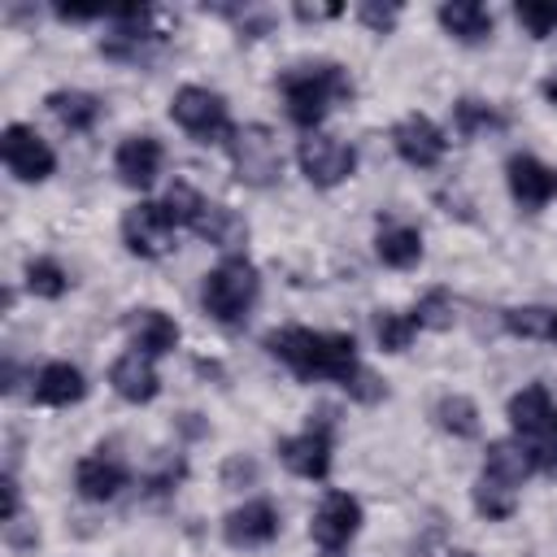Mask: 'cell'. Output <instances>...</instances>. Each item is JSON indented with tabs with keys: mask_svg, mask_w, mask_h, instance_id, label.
<instances>
[{
	"mask_svg": "<svg viewBox=\"0 0 557 557\" xmlns=\"http://www.w3.org/2000/svg\"><path fill=\"white\" fill-rule=\"evenodd\" d=\"M265 352L278 357L305 383L331 379V383H344L357 400H379L383 396V383L357 361L352 335H326V331H309V326H278V331L265 335Z\"/></svg>",
	"mask_w": 557,
	"mask_h": 557,
	"instance_id": "6da1fadb",
	"label": "cell"
},
{
	"mask_svg": "<svg viewBox=\"0 0 557 557\" xmlns=\"http://www.w3.org/2000/svg\"><path fill=\"white\" fill-rule=\"evenodd\" d=\"M283 87V104H287V117L305 131H313L335 100H348L352 96V83H348V70L335 65V61H322V65H296L278 78Z\"/></svg>",
	"mask_w": 557,
	"mask_h": 557,
	"instance_id": "7a4b0ae2",
	"label": "cell"
},
{
	"mask_svg": "<svg viewBox=\"0 0 557 557\" xmlns=\"http://www.w3.org/2000/svg\"><path fill=\"white\" fill-rule=\"evenodd\" d=\"M257 287H261V278H257L252 261L226 257V261H218V265L205 274V287H200L205 313H209L213 322H222V326H235V322L248 318V309H252V300H257Z\"/></svg>",
	"mask_w": 557,
	"mask_h": 557,
	"instance_id": "3957f363",
	"label": "cell"
},
{
	"mask_svg": "<svg viewBox=\"0 0 557 557\" xmlns=\"http://www.w3.org/2000/svg\"><path fill=\"white\" fill-rule=\"evenodd\" d=\"M170 117L196 139V144H226L235 135L226 100L209 87H178L170 100Z\"/></svg>",
	"mask_w": 557,
	"mask_h": 557,
	"instance_id": "277c9868",
	"label": "cell"
},
{
	"mask_svg": "<svg viewBox=\"0 0 557 557\" xmlns=\"http://www.w3.org/2000/svg\"><path fill=\"white\" fill-rule=\"evenodd\" d=\"M231 144V161H235V178L248 187H270L283 174V152L270 126L252 122V126H235Z\"/></svg>",
	"mask_w": 557,
	"mask_h": 557,
	"instance_id": "5b68a950",
	"label": "cell"
},
{
	"mask_svg": "<svg viewBox=\"0 0 557 557\" xmlns=\"http://www.w3.org/2000/svg\"><path fill=\"white\" fill-rule=\"evenodd\" d=\"M296 161H300V170H305V178H309L313 187H335V183H344V178L357 170L352 144H344L339 135H322V131H309V135L300 139Z\"/></svg>",
	"mask_w": 557,
	"mask_h": 557,
	"instance_id": "8992f818",
	"label": "cell"
},
{
	"mask_svg": "<svg viewBox=\"0 0 557 557\" xmlns=\"http://www.w3.org/2000/svg\"><path fill=\"white\" fill-rule=\"evenodd\" d=\"M170 239H174V218L165 213V205L157 200H139L122 213V244L126 252L152 261L161 252H170Z\"/></svg>",
	"mask_w": 557,
	"mask_h": 557,
	"instance_id": "52a82bcc",
	"label": "cell"
},
{
	"mask_svg": "<svg viewBox=\"0 0 557 557\" xmlns=\"http://www.w3.org/2000/svg\"><path fill=\"white\" fill-rule=\"evenodd\" d=\"M0 157H4V165H9L22 183H39V178H48V174L57 170L52 148H48L30 126H22V122L4 126V135H0Z\"/></svg>",
	"mask_w": 557,
	"mask_h": 557,
	"instance_id": "ba28073f",
	"label": "cell"
},
{
	"mask_svg": "<svg viewBox=\"0 0 557 557\" xmlns=\"http://www.w3.org/2000/svg\"><path fill=\"white\" fill-rule=\"evenodd\" d=\"M278 457L300 479H326L331 470V422H309V431L278 440Z\"/></svg>",
	"mask_w": 557,
	"mask_h": 557,
	"instance_id": "9c48e42d",
	"label": "cell"
},
{
	"mask_svg": "<svg viewBox=\"0 0 557 557\" xmlns=\"http://www.w3.org/2000/svg\"><path fill=\"white\" fill-rule=\"evenodd\" d=\"M392 148H396L409 165L431 170V165H440V157H444L448 139H444V131H440L431 117L409 113V117H400V122L392 126Z\"/></svg>",
	"mask_w": 557,
	"mask_h": 557,
	"instance_id": "30bf717a",
	"label": "cell"
},
{
	"mask_svg": "<svg viewBox=\"0 0 557 557\" xmlns=\"http://www.w3.org/2000/svg\"><path fill=\"white\" fill-rule=\"evenodd\" d=\"M357 527H361V505H357V496H348V492H326L322 505L313 509L309 535H313L322 548H339V544H348V540L357 535Z\"/></svg>",
	"mask_w": 557,
	"mask_h": 557,
	"instance_id": "8fae6325",
	"label": "cell"
},
{
	"mask_svg": "<svg viewBox=\"0 0 557 557\" xmlns=\"http://www.w3.org/2000/svg\"><path fill=\"white\" fill-rule=\"evenodd\" d=\"M505 178H509V191H513V200H518L522 209H544V205L557 196V170L544 165L540 157H527V152L509 157Z\"/></svg>",
	"mask_w": 557,
	"mask_h": 557,
	"instance_id": "7c38bea8",
	"label": "cell"
},
{
	"mask_svg": "<svg viewBox=\"0 0 557 557\" xmlns=\"http://www.w3.org/2000/svg\"><path fill=\"white\" fill-rule=\"evenodd\" d=\"M222 535L235 548H261V544H270L278 535V509L270 500H244L239 509L226 513Z\"/></svg>",
	"mask_w": 557,
	"mask_h": 557,
	"instance_id": "4fadbf2b",
	"label": "cell"
},
{
	"mask_svg": "<svg viewBox=\"0 0 557 557\" xmlns=\"http://www.w3.org/2000/svg\"><path fill=\"white\" fill-rule=\"evenodd\" d=\"M161 161H165L161 139H152V135H131V139L117 144L113 170H117V178H122L126 187H139V191H144V187L161 174Z\"/></svg>",
	"mask_w": 557,
	"mask_h": 557,
	"instance_id": "5bb4252c",
	"label": "cell"
},
{
	"mask_svg": "<svg viewBox=\"0 0 557 557\" xmlns=\"http://www.w3.org/2000/svg\"><path fill=\"white\" fill-rule=\"evenodd\" d=\"M74 487L83 500H113L126 487V466L109 453H91L74 466Z\"/></svg>",
	"mask_w": 557,
	"mask_h": 557,
	"instance_id": "9a60e30c",
	"label": "cell"
},
{
	"mask_svg": "<svg viewBox=\"0 0 557 557\" xmlns=\"http://www.w3.org/2000/svg\"><path fill=\"white\" fill-rule=\"evenodd\" d=\"M109 383H113V392H117L122 400H131V405H148V400L161 392V379H157V370H152V357H144V352L117 357V361L109 366Z\"/></svg>",
	"mask_w": 557,
	"mask_h": 557,
	"instance_id": "2e32d148",
	"label": "cell"
},
{
	"mask_svg": "<svg viewBox=\"0 0 557 557\" xmlns=\"http://www.w3.org/2000/svg\"><path fill=\"white\" fill-rule=\"evenodd\" d=\"M126 335L135 339V352H144V357H161L178 344V326L161 309H131L126 313Z\"/></svg>",
	"mask_w": 557,
	"mask_h": 557,
	"instance_id": "e0dca14e",
	"label": "cell"
},
{
	"mask_svg": "<svg viewBox=\"0 0 557 557\" xmlns=\"http://www.w3.org/2000/svg\"><path fill=\"white\" fill-rule=\"evenodd\" d=\"M83 396H87V379H83V370L70 366V361H48V366L39 370V379H35V400H39V405L61 409V405H74V400H83Z\"/></svg>",
	"mask_w": 557,
	"mask_h": 557,
	"instance_id": "ac0fdd59",
	"label": "cell"
},
{
	"mask_svg": "<svg viewBox=\"0 0 557 557\" xmlns=\"http://www.w3.org/2000/svg\"><path fill=\"white\" fill-rule=\"evenodd\" d=\"M553 413H557V405H553L544 383H531V387L509 396V426L518 431V440H531L535 431H544L553 422Z\"/></svg>",
	"mask_w": 557,
	"mask_h": 557,
	"instance_id": "d6986e66",
	"label": "cell"
},
{
	"mask_svg": "<svg viewBox=\"0 0 557 557\" xmlns=\"http://www.w3.org/2000/svg\"><path fill=\"white\" fill-rule=\"evenodd\" d=\"M191 231L200 235V239H209L213 248H239L244 239H248V222L231 209V205H209L205 200V209H200V218L191 222Z\"/></svg>",
	"mask_w": 557,
	"mask_h": 557,
	"instance_id": "ffe728a7",
	"label": "cell"
},
{
	"mask_svg": "<svg viewBox=\"0 0 557 557\" xmlns=\"http://www.w3.org/2000/svg\"><path fill=\"white\" fill-rule=\"evenodd\" d=\"M440 26L461 44H483L492 35V13L479 0H448L440 4Z\"/></svg>",
	"mask_w": 557,
	"mask_h": 557,
	"instance_id": "44dd1931",
	"label": "cell"
},
{
	"mask_svg": "<svg viewBox=\"0 0 557 557\" xmlns=\"http://www.w3.org/2000/svg\"><path fill=\"white\" fill-rule=\"evenodd\" d=\"M100 96H91V91H78V87H61V91H52L48 96V113L65 126V131H91L96 122H100Z\"/></svg>",
	"mask_w": 557,
	"mask_h": 557,
	"instance_id": "7402d4cb",
	"label": "cell"
},
{
	"mask_svg": "<svg viewBox=\"0 0 557 557\" xmlns=\"http://www.w3.org/2000/svg\"><path fill=\"white\" fill-rule=\"evenodd\" d=\"M374 252H379V261L383 265H392V270H409V265H418V257H422V235H418V226H383L379 231V239H374Z\"/></svg>",
	"mask_w": 557,
	"mask_h": 557,
	"instance_id": "603a6c76",
	"label": "cell"
},
{
	"mask_svg": "<svg viewBox=\"0 0 557 557\" xmlns=\"http://www.w3.org/2000/svg\"><path fill=\"white\" fill-rule=\"evenodd\" d=\"M505 331L518 335V339L557 344V309H548V305H518V309H505Z\"/></svg>",
	"mask_w": 557,
	"mask_h": 557,
	"instance_id": "cb8c5ba5",
	"label": "cell"
},
{
	"mask_svg": "<svg viewBox=\"0 0 557 557\" xmlns=\"http://www.w3.org/2000/svg\"><path fill=\"white\" fill-rule=\"evenodd\" d=\"M531 470H535V466H531V453L522 448V440H496V444L487 448L483 474H492V479H500V483L522 487V479H527Z\"/></svg>",
	"mask_w": 557,
	"mask_h": 557,
	"instance_id": "d4e9b609",
	"label": "cell"
},
{
	"mask_svg": "<svg viewBox=\"0 0 557 557\" xmlns=\"http://www.w3.org/2000/svg\"><path fill=\"white\" fill-rule=\"evenodd\" d=\"M513 505H518V487H513V483H500V479H492V474H479V483H474V509H479L487 522L509 518Z\"/></svg>",
	"mask_w": 557,
	"mask_h": 557,
	"instance_id": "484cf974",
	"label": "cell"
},
{
	"mask_svg": "<svg viewBox=\"0 0 557 557\" xmlns=\"http://www.w3.org/2000/svg\"><path fill=\"white\" fill-rule=\"evenodd\" d=\"M435 422H440L448 435H457V440L479 435V409H474L470 396H444V400L435 405Z\"/></svg>",
	"mask_w": 557,
	"mask_h": 557,
	"instance_id": "4316f807",
	"label": "cell"
},
{
	"mask_svg": "<svg viewBox=\"0 0 557 557\" xmlns=\"http://www.w3.org/2000/svg\"><path fill=\"white\" fill-rule=\"evenodd\" d=\"M374 335H379L383 352H405V348L413 344V335H418V322H413V313H392V309H383V313L374 318Z\"/></svg>",
	"mask_w": 557,
	"mask_h": 557,
	"instance_id": "83f0119b",
	"label": "cell"
},
{
	"mask_svg": "<svg viewBox=\"0 0 557 557\" xmlns=\"http://www.w3.org/2000/svg\"><path fill=\"white\" fill-rule=\"evenodd\" d=\"M505 117L492 109V104H483V100H457L453 104V126H457V135H483V131H496Z\"/></svg>",
	"mask_w": 557,
	"mask_h": 557,
	"instance_id": "f1b7e54d",
	"label": "cell"
},
{
	"mask_svg": "<svg viewBox=\"0 0 557 557\" xmlns=\"http://www.w3.org/2000/svg\"><path fill=\"white\" fill-rule=\"evenodd\" d=\"M26 287H30L35 296H44V300H57V296L70 287V274H65L52 257H35V261L26 265Z\"/></svg>",
	"mask_w": 557,
	"mask_h": 557,
	"instance_id": "f546056e",
	"label": "cell"
},
{
	"mask_svg": "<svg viewBox=\"0 0 557 557\" xmlns=\"http://www.w3.org/2000/svg\"><path fill=\"white\" fill-rule=\"evenodd\" d=\"M161 205H165V213L174 218V226H178V222H183V226H191V222L200 218V209H205V196H200V191H196L191 183H183V178H174Z\"/></svg>",
	"mask_w": 557,
	"mask_h": 557,
	"instance_id": "4dcf8cb0",
	"label": "cell"
},
{
	"mask_svg": "<svg viewBox=\"0 0 557 557\" xmlns=\"http://www.w3.org/2000/svg\"><path fill=\"white\" fill-rule=\"evenodd\" d=\"M513 17H518L535 39H544V35L557 30V0H518V4H513Z\"/></svg>",
	"mask_w": 557,
	"mask_h": 557,
	"instance_id": "1f68e13d",
	"label": "cell"
},
{
	"mask_svg": "<svg viewBox=\"0 0 557 557\" xmlns=\"http://www.w3.org/2000/svg\"><path fill=\"white\" fill-rule=\"evenodd\" d=\"M522 448L531 453V466L535 470H544V474L557 479V413H553V422L544 431H535L531 440H522Z\"/></svg>",
	"mask_w": 557,
	"mask_h": 557,
	"instance_id": "d6a6232c",
	"label": "cell"
},
{
	"mask_svg": "<svg viewBox=\"0 0 557 557\" xmlns=\"http://www.w3.org/2000/svg\"><path fill=\"white\" fill-rule=\"evenodd\" d=\"M413 322H418V326H435V331L453 326V300H448V292L422 296V305L413 309Z\"/></svg>",
	"mask_w": 557,
	"mask_h": 557,
	"instance_id": "836d02e7",
	"label": "cell"
},
{
	"mask_svg": "<svg viewBox=\"0 0 557 557\" xmlns=\"http://www.w3.org/2000/svg\"><path fill=\"white\" fill-rule=\"evenodd\" d=\"M396 13H400L396 4H374V0H366V4L357 9V17H361V22L370 26V30H379V35H387V30H392Z\"/></svg>",
	"mask_w": 557,
	"mask_h": 557,
	"instance_id": "e575fe53",
	"label": "cell"
},
{
	"mask_svg": "<svg viewBox=\"0 0 557 557\" xmlns=\"http://www.w3.org/2000/svg\"><path fill=\"white\" fill-rule=\"evenodd\" d=\"M0 487H4V513H0V518H4V527H9V522H17V505H22V496H17V479L4 474Z\"/></svg>",
	"mask_w": 557,
	"mask_h": 557,
	"instance_id": "d590c367",
	"label": "cell"
},
{
	"mask_svg": "<svg viewBox=\"0 0 557 557\" xmlns=\"http://www.w3.org/2000/svg\"><path fill=\"white\" fill-rule=\"evenodd\" d=\"M339 4H296V17L300 22H322V17H335Z\"/></svg>",
	"mask_w": 557,
	"mask_h": 557,
	"instance_id": "8d00e7d4",
	"label": "cell"
},
{
	"mask_svg": "<svg viewBox=\"0 0 557 557\" xmlns=\"http://www.w3.org/2000/svg\"><path fill=\"white\" fill-rule=\"evenodd\" d=\"M544 100L557 109V74H553V78H544Z\"/></svg>",
	"mask_w": 557,
	"mask_h": 557,
	"instance_id": "74e56055",
	"label": "cell"
},
{
	"mask_svg": "<svg viewBox=\"0 0 557 557\" xmlns=\"http://www.w3.org/2000/svg\"><path fill=\"white\" fill-rule=\"evenodd\" d=\"M322 557H339V548H322Z\"/></svg>",
	"mask_w": 557,
	"mask_h": 557,
	"instance_id": "f35d334b",
	"label": "cell"
},
{
	"mask_svg": "<svg viewBox=\"0 0 557 557\" xmlns=\"http://www.w3.org/2000/svg\"><path fill=\"white\" fill-rule=\"evenodd\" d=\"M453 557H474V553H453Z\"/></svg>",
	"mask_w": 557,
	"mask_h": 557,
	"instance_id": "ab89813d",
	"label": "cell"
}]
</instances>
